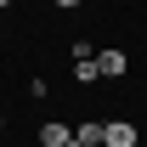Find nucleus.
<instances>
[{"instance_id":"obj_4","label":"nucleus","mask_w":147,"mask_h":147,"mask_svg":"<svg viewBox=\"0 0 147 147\" xmlns=\"http://www.w3.org/2000/svg\"><path fill=\"white\" fill-rule=\"evenodd\" d=\"M74 142L79 147H102V119H79L74 125Z\"/></svg>"},{"instance_id":"obj_8","label":"nucleus","mask_w":147,"mask_h":147,"mask_svg":"<svg viewBox=\"0 0 147 147\" xmlns=\"http://www.w3.org/2000/svg\"><path fill=\"white\" fill-rule=\"evenodd\" d=\"M0 130H6V113H0Z\"/></svg>"},{"instance_id":"obj_9","label":"nucleus","mask_w":147,"mask_h":147,"mask_svg":"<svg viewBox=\"0 0 147 147\" xmlns=\"http://www.w3.org/2000/svg\"><path fill=\"white\" fill-rule=\"evenodd\" d=\"M68 147H79V142H68Z\"/></svg>"},{"instance_id":"obj_6","label":"nucleus","mask_w":147,"mask_h":147,"mask_svg":"<svg viewBox=\"0 0 147 147\" xmlns=\"http://www.w3.org/2000/svg\"><path fill=\"white\" fill-rule=\"evenodd\" d=\"M57 6H68V11H74V6H85V0H57Z\"/></svg>"},{"instance_id":"obj_3","label":"nucleus","mask_w":147,"mask_h":147,"mask_svg":"<svg viewBox=\"0 0 147 147\" xmlns=\"http://www.w3.org/2000/svg\"><path fill=\"white\" fill-rule=\"evenodd\" d=\"M96 68H102V79H119V74L130 68V57L119 51V45H108V51H96Z\"/></svg>"},{"instance_id":"obj_2","label":"nucleus","mask_w":147,"mask_h":147,"mask_svg":"<svg viewBox=\"0 0 147 147\" xmlns=\"http://www.w3.org/2000/svg\"><path fill=\"white\" fill-rule=\"evenodd\" d=\"M68 142H74L68 119H45V125H40V147H68Z\"/></svg>"},{"instance_id":"obj_1","label":"nucleus","mask_w":147,"mask_h":147,"mask_svg":"<svg viewBox=\"0 0 147 147\" xmlns=\"http://www.w3.org/2000/svg\"><path fill=\"white\" fill-rule=\"evenodd\" d=\"M142 136H136V125L130 119H102V147H136Z\"/></svg>"},{"instance_id":"obj_7","label":"nucleus","mask_w":147,"mask_h":147,"mask_svg":"<svg viewBox=\"0 0 147 147\" xmlns=\"http://www.w3.org/2000/svg\"><path fill=\"white\" fill-rule=\"evenodd\" d=\"M6 6H11V0H0V11H6Z\"/></svg>"},{"instance_id":"obj_5","label":"nucleus","mask_w":147,"mask_h":147,"mask_svg":"<svg viewBox=\"0 0 147 147\" xmlns=\"http://www.w3.org/2000/svg\"><path fill=\"white\" fill-rule=\"evenodd\" d=\"M74 79H79V85H96V79H102L96 57H74Z\"/></svg>"}]
</instances>
